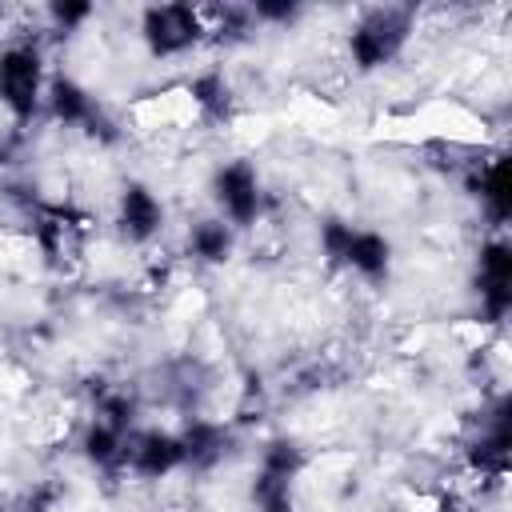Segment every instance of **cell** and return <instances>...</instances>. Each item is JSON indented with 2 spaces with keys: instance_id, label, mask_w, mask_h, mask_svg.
<instances>
[{
  "instance_id": "6da1fadb",
  "label": "cell",
  "mask_w": 512,
  "mask_h": 512,
  "mask_svg": "<svg viewBox=\"0 0 512 512\" xmlns=\"http://www.w3.org/2000/svg\"><path fill=\"white\" fill-rule=\"evenodd\" d=\"M412 24H416V12L404 4H384V8L360 12V20L348 32V56H352L356 72H380L384 64H392L408 44Z\"/></svg>"
},
{
  "instance_id": "7a4b0ae2",
  "label": "cell",
  "mask_w": 512,
  "mask_h": 512,
  "mask_svg": "<svg viewBox=\"0 0 512 512\" xmlns=\"http://www.w3.org/2000/svg\"><path fill=\"white\" fill-rule=\"evenodd\" d=\"M44 88H48V68H44V52L32 40H16L0 48V104L8 108L12 120H32L44 104Z\"/></svg>"
},
{
  "instance_id": "3957f363",
  "label": "cell",
  "mask_w": 512,
  "mask_h": 512,
  "mask_svg": "<svg viewBox=\"0 0 512 512\" xmlns=\"http://www.w3.org/2000/svg\"><path fill=\"white\" fill-rule=\"evenodd\" d=\"M140 40L156 60H172L208 40V16L196 4H148L140 12Z\"/></svg>"
},
{
  "instance_id": "277c9868",
  "label": "cell",
  "mask_w": 512,
  "mask_h": 512,
  "mask_svg": "<svg viewBox=\"0 0 512 512\" xmlns=\"http://www.w3.org/2000/svg\"><path fill=\"white\" fill-rule=\"evenodd\" d=\"M208 192H212V204H216V216L224 224H232L236 232L240 228H252L264 212V184H260V172L252 160L236 156V160H224L212 180H208Z\"/></svg>"
},
{
  "instance_id": "5b68a950",
  "label": "cell",
  "mask_w": 512,
  "mask_h": 512,
  "mask_svg": "<svg viewBox=\"0 0 512 512\" xmlns=\"http://www.w3.org/2000/svg\"><path fill=\"white\" fill-rule=\"evenodd\" d=\"M472 292H476L484 324H504V316L512 312V244L500 232L488 236L476 252Z\"/></svg>"
},
{
  "instance_id": "8992f818",
  "label": "cell",
  "mask_w": 512,
  "mask_h": 512,
  "mask_svg": "<svg viewBox=\"0 0 512 512\" xmlns=\"http://www.w3.org/2000/svg\"><path fill=\"white\" fill-rule=\"evenodd\" d=\"M464 460H468V468L476 476H488V480H500L508 472V464H512V416H508V400L504 396L488 408L480 432L464 448Z\"/></svg>"
},
{
  "instance_id": "52a82bcc",
  "label": "cell",
  "mask_w": 512,
  "mask_h": 512,
  "mask_svg": "<svg viewBox=\"0 0 512 512\" xmlns=\"http://www.w3.org/2000/svg\"><path fill=\"white\" fill-rule=\"evenodd\" d=\"M124 468L140 480H164L184 468V444L180 432L164 428H132L128 448H124Z\"/></svg>"
},
{
  "instance_id": "ba28073f",
  "label": "cell",
  "mask_w": 512,
  "mask_h": 512,
  "mask_svg": "<svg viewBox=\"0 0 512 512\" xmlns=\"http://www.w3.org/2000/svg\"><path fill=\"white\" fill-rule=\"evenodd\" d=\"M44 108L56 124L64 128H84L88 136H112L108 132V120L100 112V104L92 100V92L72 80V76H48V88H44Z\"/></svg>"
},
{
  "instance_id": "9c48e42d",
  "label": "cell",
  "mask_w": 512,
  "mask_h": 512,
  "mask_svg": "<svg viewBox=\"0 0 512 512\" xmlns=\"http://www.w3.org/2000/svg\"><path fill=\"white\" fill-rule=\"evenodd\" d=\"M116 228L128 244H148L164 228V200L144 180H124L116 196Z\"/></svg>"
},
{
  "instance_id": "30bf717a",
  "label": "cell",
  "mask_w": 512,
  "mask_h": 512,
  "mask_svg": "<svg viewBox=\"0 0 512 512\" xmlns=\"http://www.w3.org/2000/svg\"><path fill=\"white\" fill-rule=\"evenodd\" d=\"M336 268H348L352 276H360V280H368V284H384L388 272H392V240H388L384 232H376V228L352 224L348 244H344Z\"/></svg>"
},
{
  "instance_id": "8fae6325",
  "label": "cell",
  "mask_w": 512,
  "mask_h": 512,
  "mask_svg": "<svg viewBox=\"0 0 512 512\" xmlns=\"http://www.w3.org/2000/svg\"><path fill=\"white\" fill-rule=\"evenodd\" d=\"M468 188L480 204V212L488 216V224L500 232L508 224V212H512V176H508V156L496 152L492 160H484L480 168H472L468 176Z\"/></svg>"
},
{
  "instance_id": "7c38bea8",
  "label": "cell",
  "mask_w": 512,
  "mask_h": 512,
  "mask_svg": "<svg viewBox=\"0 0 512 512\" xmlns=\"http://www.w3.org/2000/svg\"><path fill=\"white\" fill-rule=\"evenodd\" d=\"M180 444H184V468L188 472H212L224 456H228V444H232V432L228 424L220 420H188L180 428Z\"/></svg>"
},
{
  "instance_id": "4fadbf2b",
  "label": "cell",
  "mask_w": 512,
  "mask_h": 512,
  "mask_svg": "<svg viewBox=\"0 0 512 512\" xmlns=\"http://www.w3.org/2000/svg\"><path fill=\"white\" fill-rule=\"evenodd\" d=\"M236 252V228L220 216H204L188 228V256L200 264H228Z\"/></svg>"
},
{
  "instance_id": "5bb4252c",
  "label": "cell",
  "mask_w": 512,
  "mask_h": 512,
  "mask_svg": "<svg viewBox=\"0 0 512 512\" xmlns=\"http://www.w3.org/2000/svg\"><path fill=\"white\" fill-rule=\"evenodd\" d=\"M128 436H132V432H120V428H112V424H104V420L92 416L88 428H84V436H80V452H84V460H88L92 468H100V472H120V468H124Z\"/></svg>"
},
{
  "instance_id": "9a60e30c",
  "label": "cell",
  "mask_w": 512,
  "mask_h": 512,
  "mask_svg": "<svg viewBox=\"0 0 512 512\" xmlns=\"http://www.w3.org/2000/svg\"><path fill=\"white\" fill-rule=\"evenodd\" d=\"M188 100L200 108V116L208 120H228L232 108H236V96H232V84L224 80L220 68H204L188 80Z\"/></svg>"
},
{
  "instance_id": "2e32d148",
  "label": "cell",
  "mask_w": 512,
  "mask_h": 512,
  "mask_svg": "<svg viewBox=\"0 0 512 512\" xmlns=\"http://www.w3.org/2000/svg\"><path fill=\"white\" fill-rule=\"evenodd\" d=\"M304 448L296 444V440H288V436H276V440H268L264 448H260V464H256V472L260 476H272V480H296L300 472H304Z\"/></svg>"
},
{
  "instance_id": "e0dca14e",
  "label": "cell",
  "mask_w": 512,
  "mask_h": 512,
  "mask_svg": "<svg viewBox=\"0 0 512 512\" xmlns=\"http://www.w3.org/2000/svg\"><path fill=\"white\" fill-rule=\"evenodd\" d=\"M252 504L256 512H296L292 500V484L288 480H272V476H252Z\"/></svg>"
},
{
  "instance_id": "ac0fdd59",
  "label": "cell",
  "mask_w": 512,
  "mask_h": 512,
  "mask_svg": "<svg viewBox=\"0 0 512 512\" xmlns=\"http://www.w3.org/2000/svg\"><path fill=\"white\" fill-rule=\"evenodd\" d=\"M92 12L96 8L88 0H56V4H48V20H52L56 32H76L80 24L92 20Z\"/></svg>"
},
{
  "instance_id": "d6986e66",
  "label": "cell",
  "mask_w": 512,
  "mask_h": 512,
  "mask_svg": "<svg viewBox=\"0 0 512 512\" xmlns=\"http://www.w3.org/2000/svg\"><path fill=\"white\" fill-rule=\"evenodd\" d=\"M300 12H304V8L292 4V0H256V4L248 8V16H252L256 24H292Z\"/></svg>"
},
{
  "instance_id": "ffe728a7",
  "label": "cell",
  "mask_w": 512,
  "mask_h": 512,
  "mask_svg": "<svg viewBox=\"0 0 512 512\" xmlns=\"http://www.w3.org/2000/svg\"><path fill=\"white\" fill-rule=\"evenodd\" d=\"M52 508H56V492L52 488H32L12 504V512H52Z\"/></svg>"
},
{
  "instance_id": "44dd1931",
  "label": "cell",
  "mask_w": 512,
  "mask_h": 512,
  "mask_svg": "<svg viewBox=\"0 0 512 512\" xmlns=\"http://www.w3.org/2000/svg\"><path fill=\"white\" fill-rule=\"evenodd\" d=\"M436 512H468V508H464V504H460L456 496H444V500L436 504Z\"/></svg>"
}]
</instances>
